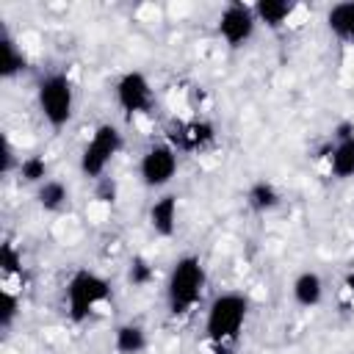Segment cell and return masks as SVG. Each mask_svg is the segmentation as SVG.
Listing matches in <instances>:
<instances>
[{"mask_svg": "<svg viewBox=\"0 0 354 354\" xmlns=\"http://www.w3.org/2000/svg\"><path fill=\"white\" fill-rule=\"evenodd\" d=\"M207 268L196 252H183L171 260L163 279V304L174 321L191 318L207 296Z\"/></svg>", "mask_w": 354, "mask_h": 354, "instance_id": "cell-1", "label": "cell"}, {"mask_svg": "<svg viewBox=\"0 0 354 354\" xmlns=\"http://www.w3.org/2000/svg\"><path fill=\"white\" fill-rule=\"evenodd\" d=\"M252 315V299L243 290H221L205 304L202 337L213 351H230L238 346Z\"/></svg>", "mask_w": 354, "mask_h": 354, "instance_id": "cell-2", "label": "cell"}, {"mask_svg": "<svg viewBox=\"0 0 354 354\" xmlns=\"http://www.w3.org/2000/svg\"><path fill=\"white\" fill-rule=\"evenodd\" d=\"M113 285L94 268H75L64 285V313L72 324H86L111 313Z\"/></svg>", "mask_w": 354, "mask_h": 354, "instance_id": "cell-3", "label": "cell"}, {"mask_svg": "<svg viewBox=\"0 0 354 354\" xmlns=\"http://www.w3.org/2000/svg\"><path fill=\"white\" fill-rule=\"evenodd\" d=\"M33 100H36V111H39L41 122L50 130H64L72 124L75 111H77V88L66 69L44 72L36 80Z\"/></svg>", "mask_w": 354, "mask_h": 354, "instance_id": "cell-4", "label": "cell"}, {"mask_svg": "<svg viewBox=\"0 0 354 354\" xmlns=\"http://www.w3.org/2000/svg\"><path fill=\"white\" fill-rule=\"evenodd\" d=\"M124 149V130L116 122H100L91 127L88 138L77 152V171L80 177L97 183L108 177V169Z\"/></svg>", "mask_w": 354, "mask_h": 354, "instance_id": "cell-5", "label": "cell"}, {"mask_svg": "<svg viewBox=\"0 0 354 354\" xmlns=\"http://www.w3.org/2000/svg\"><path fill=\"white\" fill-rule=\"evenodd\" d=\"M180 158L183 155L177 152V147L171 141H166V138L149 141L136 160V177H138L141 188L152 191V194L169 191V185L180 174Z\"/></svg>", "mask_w": 354, "mask_h": 354, "instance_id": "cell-6", "label": "cell"}, {"mask_svg": "<svg viewBox=\"0 0 354 354\" xmlns=\"http://www.w3.org/2000/svg\"><path fill=\"white\" fill-rule=\"evenodd\" d=\"M111 94H113V105L119 108V113L130 122L152 116V111L158 105V91H155L149 75L141 69H124L113 80Z\"/></svg>", "mask_w": 354, "mask_h": 354, "instance_id": "cell-7", "label": "cell"}, {"mask_svg": "<svg viewBox=\"0 0 354 354\" xmlns=\"http://www.w3.org/2000/svg\"><path fill=\"white\" fill-rule=\"evenodd\" d=\"M260 30V22L254 17L252 3H241L232 0L227 6H221L218 17H216V36L227 50H243L254 41Z\"/></svg>", "mask_w": 354, "mask_h": 354, "instance_id": "cell-8", "label": "cell"}, {"mask_svg": "<svg viewBox=\"0 0 354 354\" xmlns=\"http://www.w3.org/2000/svg\"><path fill=\"white\" fill-rule=\"evenodd\" d=\"M163 138L171 141L180 155H205V152L216 149L218 127H216L213 119L196 113V116H185V119L171 122V127Z\"/></svg>", "mask_w": 354, "mask_h": 354, "instance_id": "cell-9", "label": "cell"}, {"mask_svg": "<svg viewBox=\"0 0 354 354\" xmlns=\"http://www.w3.org/2000/svg\"><path fill=\"white\" fill-rule=\"evenodd\" d=\"M326 171L337 183L354 180V122H340L326 147Z\"/></svg>", "mask_w": 354, "mask_h": 354, "instance_id": "cell-10", "label": "cell"}, {"mask_svg": "<svg viewBox=\"0 0 354 354\" xmlns=\"http://www.w3.org/2000/svg\"><path fill=\"white\" fill-rule=\"evenodd\" d=\"M147 224L158 238H174L180 230V196L174 191L155 194L147 207Z\"/></svg>", "mask_w": 354, "mask_h": 354, "instance_id": "cell-11", "label": "cell"}, {"mask_svg": "<svg viewBox=\"0 0 354 354\" xmlns=\"http://www.w3.org/2000/svg\"><path fill=\"white\" fill-rule=\"evenodd\" d=\"M324 296H326V282H324V277L318 271L304 268V271H299L293 277V282H290V299H293L296 307L315 310V307H321Z\"/></svg>", "mask_w": 354, "mask_h": 354, "instance_id": "cell-12", "label": "cell"}, {"mask_svg": "<svg viewBox=\"0 0 354 354\" xmlns=\"http://www.w3.org/2000/svg\"><path fill=\"white\" fill-rule=\"evenodd\" d=\"M252 8H254V17H257L260 28L282 30L296 19L301 6L293 3V0H257V3H252Z\"/></svg>", "mask_w": 354, "mask_h": 354, "instance_id": "cell-13", "label": "cell"}, {"mask_svg": "<svg viewBox=\"0 0 354 354\" xmlns=\"http://www.w3.org/2000/svg\"><path fill=\"white\" fill-rule=\"evenodd\" d=\"M33 199H36L39 210H44L50 216H58V213L69 210V205H72V188H69L66 180L50 177L39 188H33Z\"/></svg>", "mask_w": 354, "mask_h": 354, "instance_id": "cell-14", "label": "cell"}, {"mask_svg": "<svg viewBox=\"0 0 354 354\" xmlns=\"http://www.w3.org/2000/svg\"><path fill=\"white\" fill-rule=\"evenodd\" d=\"M324 22H326V30L332 33V39H337L340 44L354 50V0L332 3L324 11Z\"/></svg>", "mask_w": 354, "mask_h": 354, "instance_id": "cell-15", "label": "cell"}, {"mask_svg": "<svg viewBox=\"0 0 354 354\" xmlns=\"http://www.w3.org/2000/svg\"><path fill=\"white\" fill-rule=\"evenodd\" d=\"M243 202H246V207H249L252 213L268 216V213H274V210L282 205V191L277 188V183L260 177V180H252V183L246 185Z\"/></svg>", "mask_w": 354, "mask_h": 354, "instance_id": "cell-16", "label": "cell"}, {"mask_svg": "<svg viewBox=\"0 0 354 354\" xmlns=\"http://www.w3.org/2000/svg\"><path fill=\"white\" fill-rule=\"evenodd\" d=\"M111 343L116 354H144L149 348V332L138 321H122L113 326Z\"/></svg>", "mask_w": 354, "mask_h": 354, "instance_id": "cell-17", "label": "cell"}, {"mask_svg": "<svg viewBox=\"0 0 354 354\" xmlns=\"http://www.w3.org/2000/svg\"><path fill=\"white\" fill-rule=\"evenodd\" d=\"M28 55L22 50V44L3 28L0 30V75L3 80H17L28 72Z\"/></svg>", "mask_w": 354, "mask_h": 354, "instance_id": "cell-18", "label": "cell"}, {"mask_svg": "<svg viewBox=\"0 0 354 354\" xmlns=\"http://www.w3.org/2000/svg\"><path fill=\"white\" fill-rule=\"evenodd\" d=\"M50 160L41 155V152H33V155H19V163H17V180L30 185V188H39L44 180H50Z\"/></svg>", "mask_w": 354, "mask_h": 354, "instance_id": "cell-19", "label": "cell"}, {"mask_svg": "<svg viewBox=\"0 0 354 354\" xmlns=\"http://www.w3.org/2000/svg\"><path fill=\"white\" fill-rule=\"evenodd\" d=\"M22 315V290L14 288H0V329L11 332V326L17 324V318Z\"/></svg>", "mask_w": 354, "mask_h": 354, "instance_id": "cell-20", "label": "cell"}, {"mask_svg": "<svg viewBox=\"0 0 354 354\" xmlns=\"http://www.w3.org/2000/svg\"><path fill=\"white\" fill-rule=\"evenodd\" d=\"M127 282H130V288H149L152 282H155V266H152V260L149 257H144V254H133L130 257V263H127Z\"/></svg>", "mask_w": 354, "mask_h": 354, "instance_id": "cell-21", "label": "cell"}, {"mask_svg": "<svg viewBox=\"0 0 354 354\" xmlns=\"http://www.w3.org/2000/svg\"><path fill=\"white\" fill-rule=\"evenodd\" d=\"M97 199L105 202V205H113V202H116V183H113L111 177L97 180Z\"/></svg>", "mask_w": 354, "mask_h": 354, "instance_id": "cell-22", "label": "cell"}, {"mask_svg": "<svg viewBox=\"0 0 354 354\" xmlns=\"http://www.w3.org/2000/svg\"><path fill=\"white\" fill-rule=\"evenodd\" d=\"M343 293L354 301V268H348V271H346V277H343Z\"/></svg>", "mask_w": 354, "mask_h": 354, "instance_id": "cell-23", "label": "cell"}]
</instances>
